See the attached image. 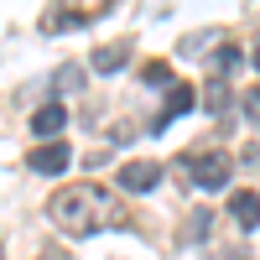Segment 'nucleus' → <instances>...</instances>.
<instances>
[{
	"instance_id": "1a4fd4ad",
	"label": "nucleus",
	"mask_w": 260,
	"mask_h": 260,
	"mask_svg": "<svg viewBox=\"0 0 260 260\" xmlns=\"http://www.w3.org/2000/svg\"><path fill=\"white\" fill-rule=\"evenodd\" d=\"M78 26H89L83 11H47L42 16V31H78Z\"/></svg>"
},
{
	"instance_id": "f257e3e1",
	"label": "nucleus",
	"mask_w": 260,
	"mask_h": 260,
	"mask_svg": "<svg viewBox=\"0 0 260 260\" xmlns=\"http://www.w3.org/2000/svg\"><path fill=\"white\" fill-rule=\"evenodd\" d=\"M47 213H52V224L68 234V240H89V234H99V229H130L125 208H120L104 187H94V182L62 187L57 198L47 203Z\"/></svg>"
},
{
	"instance_id": "0eeeda50",
	"label": "nucleus",
	"mask_w": 260,
	"mask_h": 260,
	"mask_svg": "<svg viewBox=\"0 0 260 260\" xmlns=\"http://www.w3.org/2000/svg\"><path fill=\"white\" fill-rule=\"evenodd\" d=\"M229 213H234V224H240V229H255V224H260V192H234V198H229Z\"/></svg>"
},
{
	"instance_id": "6e6552de",
	"label": "nucleus",
	"mask_w": 260,
	"mask_h": 260,
	"mask_svg": "<svg viewBox=\"0 0 260 260\" xmlns=\"http://www.w3.org/2000/svg\"><path fill=\"white\" fill-rule=\"evenodd\" d=\"M125 62H130V47H125V42H115V47H94L89 68H94V73H120Z\"/></svg>"
},
{
	"instance_id": "9b49d317",
	"label": "nucleus",
	"mask_w": 260,
	"mask_h": 260,
	"mask_svg": "<svg viewBox=\"0 0 260 260\" xmlns=\"http://www.w3.org/2000/svg\"><path fill=\"white\" fill-rule=\"evenodd\" d=\"M240 68V47H224V52H213V73H234Z\"/></svg>"
},
{
	"instance_id": "f3484780",
	"label": "nucleus",
	"mask_w": 260,
	"mask_h": 260,
	"mask_svg": "<svg viewBox=\"0 0 260 260\" xmlns=\"http://www.w3.org/2000/svg\"><path fill=\"white\" fill-rule=\"evenodd\" d=\"M47 260H57V255H47Z\"/></svg>"
},
{
	"instance_id": "2eb2a0df",
	"label": "nucleus",
	"mask_w": 260,
	"mask_h": 260,
	"mask_svg": "<svg viewBox=\"0 0 260 260\" xmlns=\"http://www.w3.org/2000/svg\"><path fill=\"white\" fill-rule=\"evenodd\" d=\"M224 260H250V255H245V250H229V255H224Z\"/></svg>"
},
{
	"instance_id": "f03ea898",
	"label": "nucleus",
	"mask_w": 260,
	"mask_h": 260,
	"mask_svg": "<svg viewBox=\"0 0 260 260\" xmlns=\"http://www.w3.org/2000/svg\"><path fill=\"white\" fill-rule=\"evenodd\" d=\"M68 161H73L68 141H42L26 151V172H37V177H57V172H68Z\"/></svg>"
},
{
	"instance_id": "20e7f679",
	"label": "nucleus",
	"mask_w": 260,
	"mask_h": 260,
	"mask_svg": "<svg viewBox=\"0 0 260 260\" xmlns=\"http://www.w3.org/2000/svg\"><path fill=\"white\" fill-rule=\"evenodd\" d=\"M192 104H198V94H192V83H172V94H167V104H161V115L151 120V136H161V130L177 120V115H187Z\"/></svg>"
},
{
	"instance_id": "9d476101",
	"label": "nucleus",
	"mask_w": 260,
	"mask_h": 260,
	"mask_svg": "<svg viewBox=\"0 0 260 260\" xmlns=\"http://www.w3.org/2000/svg\"><path fill=\"white\" fill-rule=\"evenodd\" d=\"M203 89H208V94H203V104H208V115H224V83L213 78V83H203Z\"/></svg>"
},
{
	"instance_id": "f8f14e48",
	"label": "nucleus",
	"mask_w": 260,
	"mask_h": 260,
	"mask_svg": "<svg viewBox=\"0 0 260 260\" xmlns=\"http://www.w3.org/2000/svg\"><path fill=\"white\" fill-rule=\"evenodd\" d=\"M141 78H146V83H167V89H172V68H167V62H146Z\"/></svg>"
},
{
	"instance_id": "7ed1b4c3",
	"label": "nucleus",
	"mask_w": 260,
	"mask_h": 260,
	"mask_svg": "<svg viewBox=\"0 0 260 260\" xmlns=\"http://www.w3.org/2000/svg\"><path fill=\"white\" fill-rule=\"evenodd\" d=\"M182 172H192V182L198 187H224L229 182V156L224 151H203V156H182Z\"/></svg>"
},
{
	"instance_id": "423d86ee",
	"label": "nucleus",
	"mask_w": 260,
	"mask_h": 260,
	"mask_svg": "<svg viewBox=\"0 0 260 260\" xmlns=\"http://www.w3.org/2000/svg\"><path fill=\"white\" fill-rule=\"evenodd\" d=\"M31 130L37 136H62V130H68V110H62V104H42L31 115Z\"/></svg>"
},
{
	"instance_id": "4468645a",
	"label": "nucleus",
	"mask_w": 260,
	"mask_h": 260,
	"mask_svg": "<svg viewBox=\"0 0 260 260\" xmlns=\"http://www.w3.org/2000/svg\"><path fill=\"white\" fill-rule=\"evenodd\" d=\"M245 115L260 125V89H250V94H245Z\"/></svg>"
},
{
	"instance_id": "dca6fc26",
	"label": "nucleus",
	"mask_w": 260,
	"mask_h": 260,
	"mask_svg": "<svg viewBox=\"0 0 260 260\" xmlns=\"http://www.w3.org/2000/svg\"><path fill=\"white\" fill-rule=\"evenodd\" d=\"M255 68H260V47H255Z\"/></svg>"
},
{
	"instance_id": "39448f33",
	"label": "nucleus",
	"mask_w": 260,
	"mask_h": 260,
	"mask_svg": "<svg viewBox=\"0 0 260 260\" xmlns=\"http://www.w3.org/2000/svg\"><path fill=\"white\" fill-rule=\"evenodd\" d=\"M115 182H120L125 192H151V187L161 182V167H156V161H125Z\"/></svg>"
},
{
	"instance_id": "ddd939ff",
	"label": "nucleus",
	"mask_w": 260,
	"mask_h": 260,
	"mask_svg": "<svg viewBox=\"0 0 260 260\" xmlns=\"http://www.w3.org/2000/svg\"><path fill=\"white\" fill-rule=\"evenodd\" d=\"M208 224H213V208H192V240H203V234H208Z\"/></svg>"
}]
</instances>
